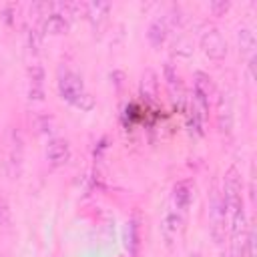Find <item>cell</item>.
Segmentation results:
<instances>
[{"label":"cell","mask_w":257,"mask_h":257,"mask_svg":"<svg viewBox=\"0 0 257 257\" xmlns=\"http://www.w3.org/2000/svg\"><path fill=\"white\" fill-rule=\"evenodd\" d=\"M201 48L213 60H221L227 54V42L217 28H207L201 34Z\"/></svg>","instance_id":"obj_2"},{"label":"cell","mask_w":257,"mask_h":257,"mask_svg":"<svg viewBox=\"0 0 257 257\" xmlns=\"http://www.w3.org/2000/svg\"><path fill=\"white\" fill-rule=\"evenodd\" d=\"M173 203H175V209L177 211H185L191 203V189L187 183H177L175 189H173Z\"/></svg>","instance_id":"obj_9"},{"label":"cell","mask_w":257,"mask_h":257,"mask_svg":"<svg viewBox=\"0 0 257 257\" xmlns=\"http://www.w3.org/2000/svg\"><path fill=\"white\" fill-rule=\"evenodd\" d=\"M48 14H44V32H50V34H62L68 30V14L64 12L66 10V4H62V10H58V4H48Z\"/></svg>","instance_id":"obj_3"},{"label":"cell","mask_w":257,"mask_h":257,"mask_svg":"<svg viewBox=\"0 0 257 257\" xmlns=\"http://www.w3.org/2000/svg\"><path fill=\"white\" fill-rule=\"evenodd\" d=\"M225 221H227V205L223 197H215L211 205V233L215 241H221L225 233Z\"/></svg>","instance_id":"obj_5"},{"label":"cell","mask_w":257,"mask_h":257,"mask_svg":"<svg viewBox=\"0 0 257 257\" xmlns=\"http://www.w3.org/2000/svg\"><path fill=\"white\" fill-rule=\"evenodd\" d=\"M241 257H255V233H253V229H249V233H247V241L241 247Z\"/></svg>","instance_id":"obj_13"},{"label":"cell","mask_w":257,"mask_h":257,"mask_svg":"<svg viewBox=\"0 0 257 257\" xmlns=\"http://www.w3.org/2000/svg\"><path fill=\"white\" fill-rule=\"evenodd\" d=\"M58 92L66 102H70L72 106H76L80 110L94 108L92 94L86 90L82 78L76 72H72L70 68H60L58 70Z\"/></svg>","instance_id":"obj_1"},{"label":"cell","mask_w":257,"mask_h":257,"mask_svg":"<svg viewBox=\"0 0 257 257\" xmlns=\"http://www.w3.org/2000/svg\"><path fill=\"white\" fill-rule=\"evenodd\" d=\"M179 225H181V217H179V213H175V211L167 213V217H165V221H163V235H165V239H167L169 243H171L173 237L177 235Z\"/></svg>","instance_id":"obj_11"},{"label":"cell","mask_w":257,"mask_h":257,"mask_svg":"<svg viewBox=\"0 0 257 257\" xmlns=\"http://www.w3.org/2000/svg\"><path fill=\"white\" fill-rule=\"evenodd\" d=\"M139 247H141V225H139V217L135 215L126 223V249L133 257H137Z\"/></svg>","instance_id":"obj_8"},{"label":"cell","mask_w":257,"mask_h":257,"mask_svg":"<svg viewBox=\"0 0 257 257\" xmlns=\"http://www.w3.org/2000/svg\"><path fill=\"white\" fill-rule=\"evenodd\" d=\"M209 96H211V78L203 72L195 74V102L201 106L203 114L209 110Z\"/></svg>","instance_id":"obj_7"},{"label":"cell","mask_w":257,"mask_h":257,"mask_svg":"<svg viewBox=\"0 0 257 257\" xmlns=\"http://www.w3.org/2000/svg\"><path fill=\"white\" fill-rule=\"evenodd\" d=\"M165 34H167L165 18H155V20L151 22V26H149V32H147L151 44H153V46H159V44L165 40Z\"/></svg>","instance_id":"obj_10"},{"label":"cell","mask_w":257,"mask_h":257,"mask_svg":"<svg viewBox=\"0 0 257 257\" xmlns=\"http://www.w3.org/2000/svg\"><path fill=\"white\" fill-rule=\"evenodd\" d=\"M70 159V145L64 139H50L46 145V161L52 167H62Z\"/></svg>","instance_id":"obj_4"},{"label":"cell","mask_w":257,"mask_h":257,"mask_svg":"<svg viewBox=\"0 0 257 257\" xmlns=\"http://www.w3.org/2000/svg\"><path fill=\"white\" fill-rule=\"evenodd\" d=\"M8 225H10V207L0 197V227H8Z\"/></svg>","instance_id":"obj_14"},{"label":"cell","mask_w":257,"mask_h":257,"mask_svg":"<svg viewBox=\"0 0 257 257\" xmlns=\"http://www.w3.org/2000/svg\"><path fill=\"white\" fill-rule=\"evenodd\" d=\"M28 44H30V50L38 52V48H40V32L38 30H28Z\"/></svg>","instance_id":"obj_15"},{"label":"cell","mask_w":257,"mask_h":257,"mask_svg":"<svg viewBox=\"0 0 257 257\" xmlns=\"http://www.w3.org/2000/svg\"><path fill=\"white\" fill-rule=\"evenodd\" d=\"M28 96L32 100H42L44 98V68L34 62L28 68Z\"/></svg>","instance_id":"obj_6"},{"label":"cell","mask_w":257,"mask_h":257,"mask_svg":"<svg viewBox=\"0 0 257 257\" xmlns=\"http://www.w3.org/2000/svg\"><path fill=\"white\" fill-rule=\"evenodd\" d=\"M239 46H241V50L243 52H247V54H251L253 52V48H255V36H253V32L249 30V28H239Z\"/></svg>","instance_id":"obj_12"},{"label":"cell","mask_w":257,"mask_h":257,"mask_svg":"<svg viewBox=\"0 0 257 257\" xmlns=\"http://www.w3.org/2000/svg\"><path fill=\"white\" fill-rule=\"evenodd\" d=\"M209 8H211L213 12H217V14H219V12H223V10H227V8H229V2H211V4H209Z\"/></svg>","instance_id":"obj_16"}]
</instances>
